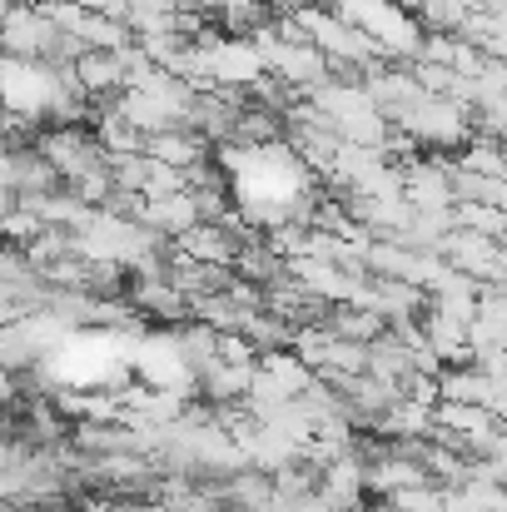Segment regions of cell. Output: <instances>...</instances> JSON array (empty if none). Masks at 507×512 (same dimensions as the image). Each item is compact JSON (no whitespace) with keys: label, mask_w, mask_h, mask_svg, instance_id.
<instances>
[{"label":"cell","mask_w":507,"mask_h":512,"mask_svg":"<svg viewBox=\"0 0 507 512\" xmlns=\"http://www.w3.org/2000/svg\"><path fill=\"white\" fill-rule=\"evenodd\" d=\"M145 155L160 160V165H174V170H199L209 160L204 150V135H194V125H179V130H160L145 140Z\"/></svg>","instance_id":"3957f363"},{"label":"cell","mask_w":507,"mask_h":512,"mask_svg":"<svg viewBox=\"0 0 507 512\" xmlns=\"http://www.w3.org/2000/svg\"><path fill=\"white\" fill-rule=\"evenodd\" d=\"M488 463H493V473H498V483H507V433H503V443L493 448V458H488Z\"/></svg>","instance_id":"277c9868"},{"label":"cell","mask_w":507,"mask_h":512,"mask_svg":"<svg viewBox=\"0 0 507 512\" xmlns=\"http://www.w3.org/2000/svg\"><path fill=\"white\" fill-rule=\"evenodd\" d=\"M334 10L348 15L358 30H368L388 60H418L423 55L428 25L408 10V0H338Z\"/></svg>","instance_id":"6da1fadb"},{"label":"cell","mask_w":507,"mask_h":512,"mask_svg":"<svg viewBox=\"0 0 507 512\" xmlns=\"http://www.w3.org/2000/svg\"><path fill=\"white\" fill-rule=\"evenodd\" d=\"M398 130L443 155V150H463V145L478 135V110L463 105V100H453V95H433V90H428V95L398 120Z\"/></svg>","instance_id":"7a4b0ae2"}]
</instances>
